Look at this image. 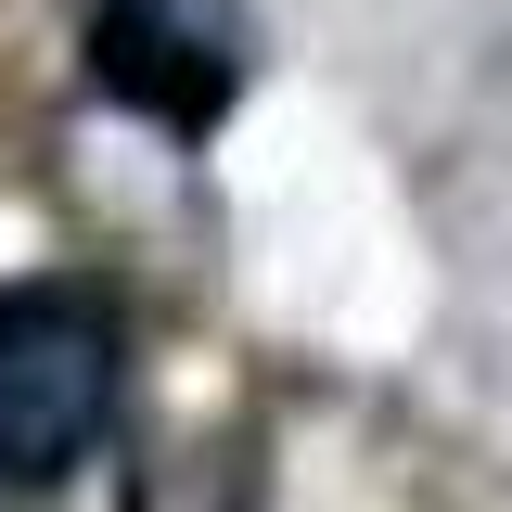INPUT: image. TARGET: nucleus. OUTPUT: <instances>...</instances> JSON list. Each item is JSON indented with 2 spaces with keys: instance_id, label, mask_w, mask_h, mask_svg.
<instances>
[{
  "instance_id": "2",
  "label": "nucleus",
  "mask_w": 512,
  "mask_h": 512,
  "mask_svg": "<svg viewBox=\"0 0 512 512\" xmlns=\"http://www.w3.org/2000/svg\"><path fill=\"white\" fill-rule=\"evenodd\" d=\"M77 64L116 116L205 141L256 77V13L244 0H77Z\"/></svg>"
},
{
  "instance_id": "1",
  "label": "nucleus",
  "mask_w": 512,
  "mask_h": 512,
  "mask_svg": "<svg viewBox=\"0 0 512 512\" xmlns=\"http://www.w3.org/2000/svg\"><path fill=\"white\" fill-rule=\"evenodd\" d=\"M128 333L90 282H0V487L39 500L116 436Z\"/></svg>"
}]
</instances>
